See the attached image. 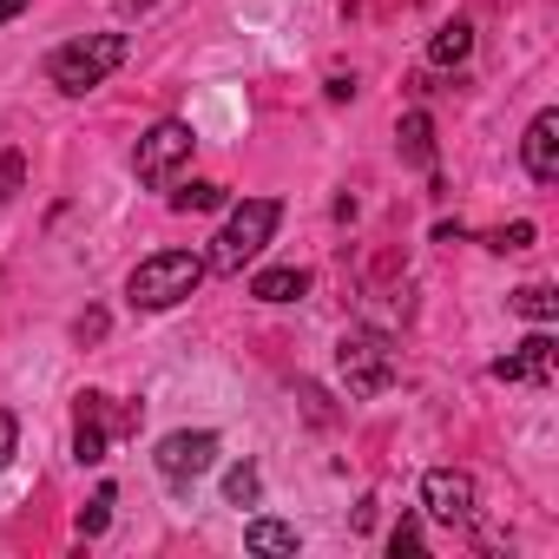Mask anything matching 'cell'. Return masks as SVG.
Returning a JSON list of instances; mask_svg holds the SVG:
<instances>
[{
  "label": "cell",
  "mask_w": 559,
  "mask_h": 559,
  "mask_svg": "<svg viewBox=\"0 0 559 559\" xmlns=\"http://www.w3.org/2000/svg\"><path fill=\"white\" fill-rule=\"evenodd\" d=\"M304 290H310V270H297V263H276V270L250 276V297L257 304H297Z\"/></svg>",
  "instance_id": "cell-11"
},
{
  "label": "cell",
  "mask_w": 559,
  "mask_h": 559,
  "mask_svg": "<svg viewBox=\"0 0 559 559\" xmlns=\"http://www.w3.org/2000/svg\"><path fill=\"white\" fill-rule=\"evenodd\" d=\"M257 493H263V480H257V467H250V461L224 474V500H230V507H257Z\"/></svg>",
  "instance_id": "cell-17"
},
{
  "label": "cell",
  "mask_w": 559,
  "mask_h": 559,
  "mask_svg": "<svg viewBox=\"0 0 559 559\" xmlns=\"http://www.w3.org/2000/svg\"><path fill=\"white\" fill-rule=\"evenodd\" d=\"M112 428L126 435V428H139V415H112V395L86 389V395H80V421H73V454H80V467L106 461V441H112Z\"/></svg>",
  "instance_id": "cell-6"
},
{
  "label": "cell",
  "mask_w": 559,
  "mask_h": 559,
  "mask_svg": "<svg viewBox=\"0 0 559 559\" xmlns=\"http://www.w3.org/2000/svg\"><path fill=\"white\" fill-rule=\"evenodd\" d=\"M402 158L408 165H435V126H428V112L402 119Z\"/></svg>",
  "instance_id": "cell-13"
},
{
  "label": "cell",
  "mask_w": 559,
  "mask_h": 559,
  "mask_svg": "<svg viewBox=\"0 0 559 559\" xmlns=\"http://www.w3.org/2000/svg\"><path fill=\"white\" fill-rule=\"evenodd\" d=\"M217 204H224V185H211V178H191L171 191V211H217Z\"/></svg>",
  "instance_id": "cell-16"
},
{
  "label": "cell",
  "mask_w": 559,
  "mask_h": 559,
  "mask_svg": "<svg viewBox=\"0 0 559 559\" xmlns=\"http://www.w3.org/2000/svg\"><path fill=\"white\" fill-rule=\"evenodd\" d=\"M336 369H343V382H349V395H382L389 382H395V343L382 336V330H349L343 343H336Z\"/></svg>",
  "instance_id": "cell-5"
},
{
  "label": "cell",
  "mask_w": 559,
  "mask_h": 559,
  "mask_svg": "<svg viewBox=\"0 0 559 559\" xmlns=\"http://www.w3.org/2000/svg\"><path fill=\"white\" fill-rule=\"evenodd\" d=\"M513 310H520L526 323H539V330H546V323L559 317V297H552L546 284H526V290H513Z\"/></svg>",
  "instance_id": "cell-15"
},
{
  "label": "cell",
  "mask_w": 559,
  "mask_h": 559,
  "mask_svg": "<svg viewBox=\"0 0 559 559\" xmlns=\"http://www.w3.org/2000/svg\"><path fill=\"white\" fill-rule=\"evenodd\" d=\"M158 474L171 480V487H191L198 474H211L217 467V435H204V428H178V435H165L158 441Z\"/></svg>",
  "instance_id": "cell-7"
},
{
  "label": "cell",
  "mask_w": 559,
  "mask_h": 559,
  "mask_svg": "<svg viewBox=\"0 0 559 559\" xmlns=\"http://www.w3.org/2000/svg\"><path fill=\"white\" fill-rule=\"evenodd\" d=\"M14 14H27V0H0V27H8Z\"/></svg>",
  "instance_id": "cell-23"
},
{
  "label": "cell",
  "mask_w": 559,
  "mask_h": 559,
  "mask_svg": "<svg viewBox=\"0 0 559 559\" xmlns=\"http://www.w3.org/2000/svg\"><path fill=\"white\" fill-rule=\"evenodd\" d=\"M276 217H284V204H276V198H243V204L224 217V230L211 237L204 270H217V276H243V263H257V257H263V243H270Z\"/></svg>",
  "instance_id": "cell-1"
},
{
  "label": "cell",
  "mask_w": 559,
  "mask_h": 559,
  "mask_svg": "<svg viewBox=\"0 0 559 559\" xmlns=\"http://www.w3.org/2000/svg\"><path fill=\"white\" fill-rule=\"evenodd\" d=\"M191 152H198V132H191L185 119H158V126L139 139V152H132V171H139V185H152V191H171V185H178V171L191 165Z\"/></svg>",
  "instance_id": "cell-4"
},
{
  "label": "cell",
  "mask_w": 559,
  "mask_h": 559,
  "mask_svg": "<svg viewBox=\"0 0 559 559\" xmlns=\"http://www.w3.org/2000/svg\"><path fill=\"white\" fill-rule=\"evenodd\" d=\"M389 552H395V559H408V552H421V526H415V520H402V526L389 533Z\"/></svg>",
  "instance_id": "cell-20"
},
{
  "label": "cell",
  "mask_w": 559,
  "mask_h": 559,
  "mask_svg": "<svg viewBox=\"0 0 559 559\" xmlns=\"http://www.w3.org/2000/svg\"><path fill=\"white\" fill-rule=\"evenodd\" d=\"M552 362H559L552 336H546V330H533L513 356H500V362H493V376H500V382H552Z\"/></svg>",
  "instance_id": "cell-9"
},
{
  "label": "cell",
  "mask_w": 559,
  "mask_h": 559,
  "mask_svg": "<svg viewBox=\"0 0 559 559\" xmlns=\"http://www.w3.org/2000/svg\"><path fill=\"white\" fill-rule=\"evenodd\" d=\"M119 67H126V34H86V40H73V47H60V53L47 60V80L80 99V93L106 86Z\"/></svg>",
  "instance_id": "cell-3"
},
{
  "label": "cell",
  "mask_w": 559,
  "mask_h": 559,
  "mask_svg": "<svg viewBox=\"0 0 559 559\" xmlns=\"http://www.w3.org/2000/svg\"><path fill=\"white\" fill-rule=\"evenodd\" d=\"M14 441H21V428H14V415L0 408V467H8V454H14Z\"/></svg>",
  "instance_id": "cell-21"
},
{
  "label": "cell",
  "mask_w": 559,
  "mask_h": 559,
  "mask_svg": "<svg viewBox=\"0 0 559 559\" xmlns=\"http://www.w3.org/2000/svg\"><path fill=\"white\" fill-rule=\"evenodd\" d=\"M520 158H526V178H533V185H552V178H559V112H539V119L526 126Z\"/></svg>",
  "instance_id": "cell-10"
},
{
  "label": "cell",
  "mask_w": 559,
  "mask_h": 559,
  "mask_svg": "<svg viewBox=\"0 0 559 559\" xmlns=\"http://www.w3.org/2000/svg\"><path fill=\"white\" fill-rule=\"evenodd\" d=\"M119 8H126V14H145V8H158V0H119Z\"/></svg>",
  "instance_id": "cell-24"
},
{
  "label": "cell",
  "mask_w": 559,
  "mask_h": 559,
  "mask_svg": "<svg viewBox=\"0 0 559 559\" xmlns=\"http://www.w3.org/2000/svg\"><path fill=\"white\" fill-rule=\"evenodd\" d=\"M250 552H297L304 539H297V526H284V520H250Z\"/></svg>",
  "instance_id": "cell-14"
},
{
  "label": "cell",
  "mask_w": 559,
  "mask_h": 559,
  "mask_svg": "<svg viewBox=\"0 0 559 559\" xmlns=\"http://www.w3.org/2000/svg\"><path fill=\"white\" fill-rule=\"evenodd\" d=\"M474 474H461V467H435L428 480H421V513L428 520H441V526H467L474 520Z\"/></svg>",
  "instance_id": "cell-8"
},
{
  "label": "cell",
  "mask_w": 559,
  "mask_h": 559,
  "mask_svg": "<svg viewBox=\"0 0 559 559\" xmlns=\"http://www.w3.org/2000/svg\"><path fill=\"white\" fill-rule=\"evenodd\" d=\"M198 284H204V257L198 250H158L126 276V297H132V310H171Z\"/></svg>",
  "instance_id": "cell-2"
},
{
  "label": "cell",
  "mask_w": 559,
  "mask_h": 559,
  "mask_svg": "<svg viewBox=\"0 0 559 559\" xmlns=\"http://www.w3.org/2000/svg\"><path fill=\"white\" fill-rule=\"evenodd\" d=\"M467 53H474V27H467V21H448V27L428 40V60H435V67H461Z\"/></svg>",
  "instance_id": "cell-12"
},
{
  "label": "cell",
  "mask_w": 559,
  "mask_h": 559,
  "mask_svg": "<svg viewBox=\"0 0 559 559\" xmlns=\"http://www.w3.org/2000/svg\"><path fill=\"white\" fill-rule=\"evenodd\" d=\"M93 336H106V317H99V310L80 317V343H93Z\"/></svg>",
  "instance_id": "cell-22"
},
{
  "label": "cell",
  "mask_w": 559,
  "mask_h": 559,
  "mask_svg": "<svg viewBox=\"0 0 559 559\" xmlns=\"http://www.w3.org/2000/svg\"><path fill=\"white\" fill-rule=\"evenodd\" d=\"M487 243H493V250H500V257H507V250H526V243H533V224H526V217H520V224H507V230H493V237H487Z\"/></svg>",
  "instance_id": "cell-19"
},
{
  "label": "cell",
  "mask_w": 559,
  "mask_h": 559,
  "mask_svg": "<svg viewBox=\"0 0 559 559\" xmlns=\"http://www.w3.org/2000/svg\"><path fill=\"white\" fill-rule=\"evenodd\" d=\"M106 520H112V487H99V493L80 507V533H86V539H99V533H106Z\"/></svg>",
  "instance_id": "cell-18"
}]
</instances>
